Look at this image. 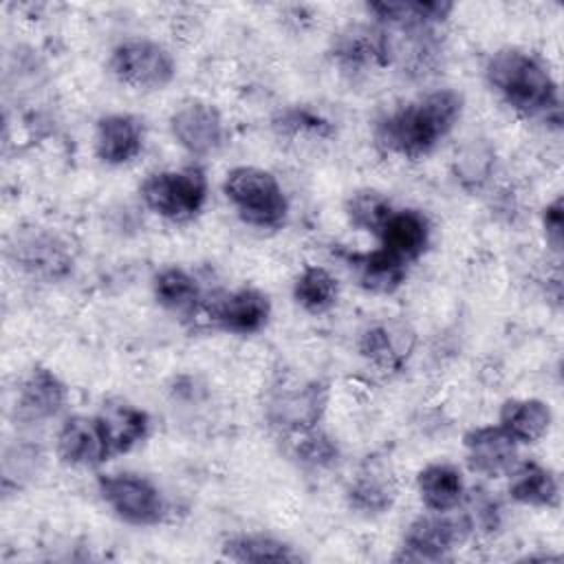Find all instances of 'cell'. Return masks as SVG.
Returning <instances> with one entry per match:
<instances>
[{
	"instance_id": "cell-1",
	"label": "cell",
	"mask_w": 564,
	"mask_h": 564,
	"mask_svg": "<svg viewBox=\"0 0 564 564\" xmlns=\"http://www.w3.org/2000/svg\"><path fill=\"white\" fill-rule=\"evenodd\" d=\"M463 112V97L441 88L386 115L377 123V143L399 156L416 159L449 134Z\"/></svg>"
},
{
	"instance_id": "cell-2",
	"label": "cell",
	"mask_w": 564,
	"mask_h": 564,
	"mask_svg": "<svg viewBox=\"0 0 564 564\" xmlns=\"http://www.w3.org/2000/svg\"><path fill=\"white\" fill-rule=\"evenodd\" d=\"M489 86L518 112H557V84L549 68L533 53L522 48H500L485 64Z\"/></svg>"
},
{
	"instance_id": "cell-3",
	"label": "cell",
	"mask_w": 564,
	"mask_h": 564,
	"mask_svg": "<svg viewBox=\"0 0 564 564\" xmlns=\"http://www.w3.org/2000/svg\"><path fill=\"white\" fill-rule=\"evenodd\" d=\"M223 192L238 216L260 229H275L284 225L289 200L280 181L262 167L238 165L227 172Z\"/></svg>"
},
{
	"instance_id": "cell-4",
	"label": "cell",
	"mask_w": 564,
	"mask_h": 564,
	"mask_svg": "<svg viewBox=\"0 0 564 564\" xmlns=\"http://www.w3.org/2000/svg\"><path fill=\"white\" fill-rule=\"evenodd\" d=\"M141 198L161 218L183 223L194 218L207 200V178L200 167L154 172L141 183Z\"/></svg>"
},
{
	"instance_id": "cell-5",
	"label": "cell",
	"mask_w": 564,
	"mask_h": 564,
	"mask_svg": "<svg viewBox=\"0 0 564 564\" xmlns=\"http://www.w3.org/2000/svg\"><path fill=\"white\" fill-rule=\"evenodd\" d=\"M112 75L137 90H161L176 73L172 53L152 40L134 37L117 44L110 53Z\"/></svg>"
},
{
	"instance_id": "cell-6",
	"label": "cell",
	"mask_w": 564,
	"mask_h": 564,
	"mask_svg": "<svg viewBox=\"0 0 564 564\" xmlns=\"http://www.w3.org/2000/svg\"><path fill=\"white\" fill-rule=\"evenodd\" d=\"M97 489L112 513L128 524L150 527L163 520L165 500L159 487L139 474L101 476Z\"/></svg>"
},
{
	"instance_id": "cell-7",
	"label": "cell",
	"mask_w": 564,
	"mask_h": 564,
	"mask_svg": "<svg viewBox=\"0 0 564 564\" xmlns=\"http://www.w3.org/2000/svg\"><path fill=\"white\" fill-rule=\"evenodd\" d=\"M9 260L31 278L40 280H57L64 278L73 258L66 242L42 227H26L13 234L9 242Z\"/></svg>"
},
{
	"instance_id": "cell-8",
	"label": "cell",
	"mask_w": 564,
	"mask_h": 564,
	"mask_svg": "<svg viewBox=\"0 0 564 564\" xmlns=\"http://www.w3.org/2000/svg\"><path fill=\"white\" fill-rule=\"evenodd\" d=\"M474 524L469 516H449V511H432L416 518L403 540L408 560H443L449 551L460 546Z\"/></svg>"
},
{
	"instance_id": "cell-9",
	"label": "cell",
	"mask_w": 564,
	"mask_h": 564,
	"mask_svg": "<svg viewBox=\"0 0 564 564\" xmlns=\"http://www.w3.org/2000/svg\"><path fill=\"white\" fill-rule=\"evenodd\" d=\"M170 130L176 143L194 154L207 156L223 148L225 143V123L220 112L207 101H185L170 117Z\"/></svg>"
},
{
	"instance_id": "cell-10",
	"label": "cell",
	"mask_w": 564,
	"mask_h": 564,
	"mask_svg": "<svg viewBox=\"0 0 564 564\" xmlns=\"http://www.w3.org/2000/svg\"><path fill=\"white\" fill-rule=\"evenodd\" d=\"M57 456L73 467H97L108 460L110 447L99 416H70L55 438Z\"/></svg>"
},
{
	"instance_id": "cell-11",
	"label": "cell",
	"mask_w": 564,
	"mask_h": 564,
	"mask_svg": "<svg viewBox=\"0 0 564 564\" xmlns=\"http://www.w3.org/2000/svg\"><path fill=\"white\" fill-rule=\"evenodd\" d=\"M328 401V390L319 381H311L302 388L280 392L269 403V419L273 425L291 432L313 430L322 419Z\"/></svg>"
},
{
	"instance_id": "cell-12",
	"label": "cell",
	"mask_w": 564,
	"mask_h": 564,
	"mask_svg": "<svg viewBox=\"0 0 564 564\" xmlns=\"http://www.w3.org/2000/svg\"><path fill=\"white\" fill-rule=\"evenodd\" d=\"M463 445L469 467L482 476H500L516 467L518 443L500 425L469 430Z\"/></svg>"
},
{
	"instance_id": "cell-13",
	"label": "cell",
	"mask_w": 564,
	"mask_h": 564,
	"mask_svg": "<svg viewBox=\"0 0 564 564\" xmlns=\"http://www.w3.org/2000/svg\"><path fill=\"white\" fill-rule=\"evenodd\" d=\"M66 403V386L48 368H33L15 397V419L22 423H40L55 416Z\"/></svg>"
},
{
	"instance_id": "cell-14",
	"label": "cell",
	"mask_w": 564,
	"mask_h": 564,
	"mask_svg": "<svg viewBox=\"0 0 564 564\" xmlns=\"http://www.w3.org/2000/svg\"><path fill=\"white\" fill-rule=\"evenodd\" d=\"M377 238L386 253L408 264L425 251L430 242V223L416 209H394Z\"/></svg>"
},
{
	"instance_id": "cell-15",
	"label": "cell",
	"mask_w": 564,
	"mask_h": 564,
	"mask_svg": "<svg viewBox=\"0 0 564 564\" xmlns=\"http://www.w3.org/2000/svg\"><path fill=\"white\" fill-rule=\"evenodd\" d=\"M143 145L141 123L132 115H106L95 128V152L108 165L132 161Z\"/></svg>"
},
{
	"instance_id": "cell-16",
	"label": "cell",
	"mask_w": 564,
	"mask_h": 564,
	"mask_svg": "<svg viewBox=\"0 0 564 564\" xmlns=\"http://www.w3.org/2000/svg\"><path fill=\"white\" fill-rule=\"evenodd\" d=\"M271 315V302L262 291L238 289L220 300L214 308V319L220 328L238 335L258 333Z\"/></svg>"
},
{
	"instance_id": "cell-17",
	"label": "cell",
	"mask_w": 564,
	"mask_h": 564,
	"mask_svg": "<svg viewBox=\"0 0 564 564\" xmlns=\"http://www.w3.org/2000/svg\"><path fill=\"white\" fill-rule=\"evenodd\" d=\"M414 346V335L405 324H375L359 339L361 355L381 370H399Z\"/></svg>"
},
{
	"instance_id": "cell-18",
	"label": "cell",
	"mask_w": 564,
	"mask_h": 564,
	"mask_svg": "<svg viewBox=\"0 0 564 564\" xmlns=\"http://www.w3.org/2000/svg\"><path fill=\"white\" fill-rule=\"evenodd\" d=\"M335 57L344 68L390 64V35L388 31L375 26H348L335 40Z\"/></svg>"
},
{
	"instance_id": "cell-19",
	"label": "cell",
	"mask_w": 564,
	"mask_h": 564,
	"mask_svg": "<svg viewBox=\"0 0 564 564\" xmlns=\"http://www.w3.org/2000/svg\"><path fill=\"white\" fill-rule=\"evenodd\" d=\"M368 13H372L381 24L394 26L399 31L412 29H434L436 24L445 22L452 13V2L441 0H414V2H370Z\"/></svg>"
},
{
	"instance_id": "cell-20",
	"label": "cell",
	"mask_w": 564,
	"mask_h": 564,
	"mask_svg": "<svg viewBox=\"0 0 564 564\" xmlns=\"http://www.w3.org/2000/svg\"><path fill=\"white\" fill-rule=\"evenodd\" d=\"M416 487L423 505L430 511H452L465 496V480L456 465L432 463L416 476Z\"/></svg>"
},
{
	"instance_id": "cell-21",
	"label": "cell",
	"mask_w": 564,
	"mask_h": 564,
	"mask_svg": "<svg viewBox=\"0 0 564 564\" xmlns=\"http://www.w3.org/2000/svg\"><path fill=\"white\" fill-rule=\"evenodd\" d=\"M500 427L516 443H535L551 425V408L540 399H509L500 408Z\"/></svg>"
},
{
	"instance_id": "cell-22",
	"label": "cell",
	"mask_w": 564,
	"mask_h": 564,
	"mask_svg": "<svg viewBox=\"0 0 564 564\" xmlns=\"http://www.w3.org/2000/svg\"><path fill=\"white\" fill-rule=\"evenodd\" d=\"M97 416L101 421L112 456L130 452L137 443H141L148 436L150 430L148 414L130 403L106 405L104 412Z\"/></svg>"
},
{
	"instance_id": "cell-23",
	"label": "cell",
	"mask_w": 564,
	"mask_h": 564,
	"mask_svg": "<svg viewBox=\"0 0 564 564\" xmlns=\"http://www.w3.org/2000/svg\"><path fill=\"white\" fill-rule=\"evenodd\" d=\"M511 482H509V496L529 507H553L557 502V480L555 476L542 467L540 463L527 460L511 469Z\"/></svg>"
},
{
	"instance_id": "cell-24",
	"label": "cell",
	"mask_w": 564,
	"mask_h": 564,
	"mask_svg": "<svg viewBox=\"0 0 564 564\" xmlns=\"http://www.w3.org/2000/svg\"><path fill=\"white\" fill-rule=\"evenodd\" d=\"M223 553L234 562H297L300 553L286 542L262 533H238L225 540Z\"/></svg>"
},
{
	"instance_id": "cell-25",
	"label": "cell",
	"mask_w": 564,
	"mask_h": 564,
	"mask_svg": "<svg viewBox=\"0 0 564 564\" xmlns=\"http://www.w3.org/2000/svg\"><path fill=\"white\" fill-rule=\"evenodd\" d=\"M350 262L357 269L361 286L372 293H394L405 282V262L392 258L383 249L352 256Z\"/></svg>"
},
{
	"instance_id": "cell-26",
	"label": "cell",
	"mask_w": 564,
	"mask_h": 564,
	"mask_svg": "<svg viewBox=\"0 0 564 564\" xmlns=\"http://www.w3.org/2000/svg\"><path fill=\"white\" fill-rule=\"evenodd\" d=\"M295 302L308 313H324L337 300V280L324 267H304L293 284Z\"/></svg>"
},
{
	"instance_id": "cell-27",
	"label": "cell",
	"mask_w": 564,
	"mask_h": 564,
	"mask_svg": "<svg viewBox=\"0 0 564 564\" xmlns=\"http://www.w3.org/2000/svg\"><path fill=\"white\" fill-rule=\"evenodd\" d=\"M494 170V148L485 139H469L454 154V176L467 189H480Z\"/></svg>"
},
{
	"instance_id": "cell-28",
	"label": "cell",
	"mask_w": 564,
	"mask_h": 564,
	"mask_svg": "<svg viewBox=\"0 0 564 564\" xmlns=\"http://www.w3.org/2000/svg\"><path fill=\"white\" fill-rule=\"evenodd\" d=\"M154 297L174 313H189L198 304V284L185 269L167 267L154 278Z\"/></svg>"
},
{
	"instance_id": "cell-29",
	"label": "cell",
	"mask_w": 564,
	"mask_h": 564,
	"mask_svg": "<svg viewBox=\"0 0 564 564\" xmlns=\"http://www.w3.org/2000/svg\"><path fill=\"white\" fill-rule=\"evenodd\" d=\"M394 489L388 476L368 471L361 474L348 489V502L352 509L364 513H381L392 505Z\"/></svg>"
},
{
	"instance_id": "cell-30",
	"label": "cell",
	"mask_w": 564,
	"mask_h": 564,
	"mask_svg": "<svg viewBox=\"0 0 564 564\" xmlns=\"http://www.w3.org/2000/svg\"><path fill=\"white\" fill-rule=\"evenodd\" d=\"M348 218L350 223L361 229V231H370V234H379L383 223L388 220V216L394 212L390 200L377 192H359L348 200Z\"/></svg>"
},
{
	"instance_id": "cell-31",
	"label": "cell",
	"mask_w": 564,
	"mask_h": 564,
	"mask_svg": "<svg viewBox=\"0 0 564 564\" xmlns=\"http://www.w3.org/2000/svg\"><path fill=\"white\" fill-rule=\"evenodd\" d=\"M300 438L295 443V454L302 463L313 465V467H324L330 465L337 456V447L330 443V438L322 432L315 430H306V432H297Z\"/></svg>"
},
{
	"instance_id": "cell-32",
	"label": "cell",
	"mask_w": 564,
	"mask_h": 564,
	"mask_svg": "<svg viewBox=\"0 0 564 564\" xmlns=\"http://www.w3.org/2000/svg\"><path fill=\"white\" fill-rule=\"evenodd\" d=\"M542 227L546 242L560 251L562 249V227H564V216H562V198H555L551 205L544 207L542 214Z\"/></svg>"
}]
</instances>
